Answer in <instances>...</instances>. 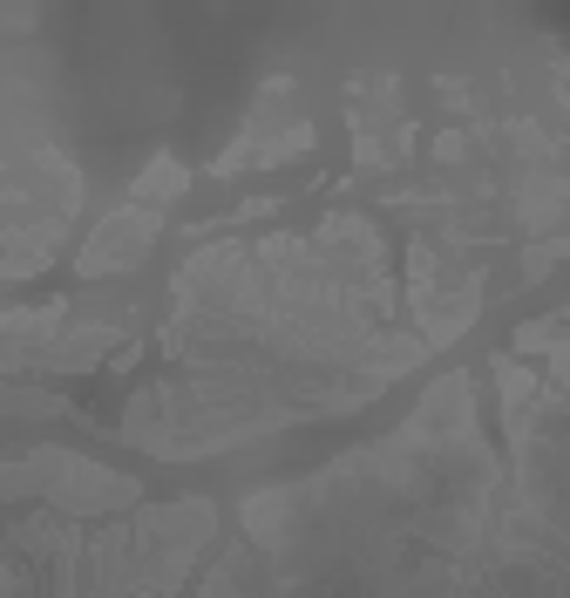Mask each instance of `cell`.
Returning <instances> with one entry per match:
<instances>
[{
  "instance_id": "1",
  "label": "cell",
  "mask_w": 570,
  "mask_h": 598,
  "mask_svg": "<svg viewBox=\"0 0 570 598\" xmlns=\"http://www.w3.org/2000/svg\"><path fill=\"white\" fill-rule=\"evenodd\" d=\"M150 238H157V218H150V211H123V218H110V225H102V232L89 238L82 272H116V266H136Z\"/></svg>"
}]
</instances>
